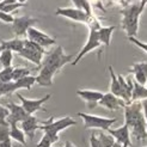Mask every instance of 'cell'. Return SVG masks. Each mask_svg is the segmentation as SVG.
<instances>
[{"label":"cell","mask_w":147,"mask_h":147,"mask_svg":"<svg viewBox=\"0 0 147 147\" xmlns=\"http://www.w3.org/2000/svg\"><path fill=\"white\" fill-rule=\"evenodd\" d=\"M74 60L73 54H66L62 46H56L43 59L40 66V73L36 77V83L40 86H51L54 76L68 62Z\"/></svg>","instance_id":"1"},{"label":"cell","mask_w":147,"mask_h":147,"mask_svg":"<svg viewBox=\"0 0 147 147\" xmlns=\"http://www.w3.org/2000/svg\"><path fill=\"white\" fill-rule=\"evenodd\" d=\"M124 124L129 128V131L136 141L146 140L147 130L141 102H131L129 105L124 107Z\"/></svg>","instance_id":"2"},{"label":"cell","mask_w":147,"mask_h":147,"mask_svg":"<svg viewBox=\"0 0 147 147\" xmlns=\"http://www.w3.org/2000/svg\"><path fill=\"white\" fill-rule=\"evenodd\" d=\"M141 13L142 12L140 11V5L139 4H131L121 11L122 28L124 32L127 34L128 38L136 37L139 31V19H140Z\"/></svg>","instance_id":"3"},{"label":"cell","mask_w":147,"mask_h":147,"mask_svg":"<svg viewBox=\"0 0 147 147\" xmlns=\"http://www.w3.org/2000/svg\"><path fill=\"white\" fill-rule=\"evenodd\" d=\"M87 24H89V28H90L89 38H87V42L84 45V47L82 48V50L79 51V54L74 57V60L72 61V65H73V66H76L87 53H90V51L97 49V48H99V47L102 46V43H100V41H99V37H98V32H97L98 28L100 26L99 22H98L97 19H94V18L91 17L90 22H89Z\"/></svg>","instance_id":"4"},{"label":"cell","mask_w":147,"mask_h":147,"mask_svg":"<svg viewBox=\"0 0 147 147\" xmlns=\"http://www.w3.org/2000/svg\"><path fill=\"white\" fill-rule=\"evenodd\" d=\"M78 116L82 117L86 129H100L107 131L117 121V119H108V117L96 116L85 113H78Z\"/></svg>","instance_id":"5"},{"label":"cell","mask_w":147,"mask_h":147,"mask_svg":"<svg viewBox=\"0 0 147 147\" xmlns=\"http://www.w3.org/2000/svg\"><path fill=\"white\" fill-rule=\"evenodd\" d=\"M40 123H41V126H40L41 130L49 131V133H54V134H59L61 130L77 124V122L69 116L62 117L60 120H54L53 117H50L47 121H40Z\"/></svg>","instance_id":"6"},{"label":"cell","mask_w":147,"mask_h":147,"mask_svg":"<svg viewBox=\"0 0 147 147\" xmlns=\"http://www.w3.org/2000/svg\"><path fill=\"white\" fill-rule=\"evenodd\" d=\"M38 18H34L31 16H20L13 19V23L11 26V31L14 34V36L20 38L22 36H25L28 30L32 28L36 23H38Z\"/></svg>","instance_id":"7"},{"label":"cell","mask_w":147,"mask_h":147,"mask_svg":"<svg viewBox=\"0 0 147 147\" xmlns=\"http://www.w3.org/2000/svg\"><path fill=\"white\" fill-rule=\"evenodd\" d=\"M17 97L20 100L22 107H23V109L26 111V114L28 115H34L36 111H38V110H45L42 108V105L45 104L47 100H49V98L51 97V94L50 93L46 94L45 97H42L40 99H28L24 96H22L20 93H17ZM45 111H46V110H45Z\"/></svg>","instance_id":"8"},{"label":"cell","mask_w":147,"mask_h":147,"mask_svg":"<svg viewBox=\"0 0 147 147\" xmlns=\"http://www.w3.org/2000/svg\"><path fill=\"white\" fill-rule=\"evenodd\" d=\"M26 36H28L26 40L31 41V42H35L36 45L41 46L42 48L49 47V46L55 45V43H56V40H55V38L50 37L49 35L45 34L43 31L38 30V29H36L35 26H32V28L29 29L28 32H26Z\"/></svg>","instance_id":"9"},{"label":"cell","mask_w":147,"mask_h":147,"mask_svg":"<svg viewBox=\"0 0 147 147\" xmlns=\"http://www.w3.org/2000/svg\"><path fill=\"white\" fill-rule=\"evenodd\" d=\"M55 14L57 16H61V17H65V18H68V19H72L74 22H79V23H89L91 17L87 16V14L79 10V9H72V7H60L55 11Z\"/></svg>","instance_id":"10"},{"label":"cell","mask_w":147,"mask_h":147,"mask_svg":"<svg viewBox=\"0 0 147 147\" xmlns=\"http://www.w3.org/2000/svg\"><path fill=\"white\" fill-rule=\"evenodd\" d=\"M107 133H109L111 135L116 142H119L122 145V147H130L131 146V141H130V131L129 128L123 124V126L113 129V128H109L107 130Z\"/></svg>","instance_id":"11"},{"label":"cell","mask_w":147,"mask_h":147,"mask_svg":"<svg viewBox=\"0 0 147 147\" xmlns=\"http://www.w3.org/2000/svg\"><path fill=\"white\" fill-rule=\"evenodd\" d=\"M6 108L9 109V111H10V115H9V117H7V123L9 124H11V123L18 124L19 122L24 121L29 116L26 114V111L23 109V107L18 105V104H16V103H13V102L7 103Z\"/></svg>","instance_id":"12"},{"label":"cell","mask_w":147,"mask_h":147,"mask_svg":"<svg viewBox=\"0 0 147 147\" xmlns=\"http://www.w3.org/2000/svg\"><path fill=\"white\" fill-rule=\"evenodd\" d=\"M77 94L86 102L87 108L93 109L99 103V100L102 99L104 93L100 91H94V90H78Z\"/></svg>","instance_id":"13"},{"label":"cell","mask_w":147,"mask_h":147,"mask_svg":"<svg viewBox=\"0 0 147 147\" xmlns=\"http://www.w3.org/2000/svg\"><path fill=\"white\" fill-rule=\"evenodd\" d=\"M117 79L121 86V99L124 102L126 105L131 103V92H133V80L130 78L124 79L123 76L117 74Z\"/></svg>","instance_id":"14"},{"label":"cell","mask_w":147,"mask_h":147,"mask_svg":"<svg viewBox=\"0 0 147 147\" xmlns=\"http://www.w3.org/2000/svg\"><path fill=\"white\" fill-rule=\"evenodd\" d=\"M41 123L37 120V117H35L34 115H29L24 121L20 122V127L23 133L25 134V136L30 138V140H32L34 136H35V131L40 129Z\"/></svg>","instance_id":"15"},{"label":"cell","mask_w":147,"mask_h":147,"mask_svg":"<svg viewBox=\"0 0 147 147\" xmlns=\"http://www.w3.org/2000/svg\"><path fill=\"white\" fill-rule=\"evenodd\" d=\"M98 104L102 105L103 108L108 109V110H111V111H114V110H119L120 108L126 107V104H124V102L122 99L117 98L116 96H114V94L110 93V92L103 94V97L99 100Z\"/></svg>","instance_id":"16"},{"label":"cell","mask_w":147,"mask_h":147,"mask_svg":"<svg viewBox=\"0 0 147 147\" xmlns=\"http://www.w3.org/2000/svg\"><path fill=\"white\" fill-rule=\"evenodd\" d=\"M129 73H133L134 74L136 83L146 86V84H147V62L146 61L133 63L129 69Z\"/></svg>","instance_id":"17"},{"label":"cell","mask_w":147,"mask_h":147,"mask_svg":"<svg viewBox=\"0 0 147 147\" xmlns=\"http://www.w3.org/2000/svg\"><path fill=\"white\" fill-rule=\"evenodd\" d=\"M18 55L20 57L25 59V60H28V61H30V62H32L35 65H37V66H41V62L43 60V54L40 53V51H37L36 49H32V48H30L29 46H26L25 42H24V48L19 51Z\"/></svg>","instance_id":"18"},{"label":"cell","mask_w":147,"mask_h":147,"mask_svg":"<svg viewBox=\"0 0 147 147\" xmlns=\"http://www.w3.org/2000/svg\"><path fill=\"white\" fill-rule=\"evenodd\" d=\"M116 30V26L113 25V26H99L98 28V37H99V41L102 45H104L107 47L110 46L111 43V37H113V32Z\"/></svg>","instance_id":"19"},{"label":"cell","mask_w":147,"mask_h":147,"mask_svg":"<svg viewBox=\"0 0 147 147\" xmlns=\"http://www.w3.org/2000/svg\"><path fill=\"white\" fill-rule=\"evenodd\" d=\"M0 46L3 47V49H7V50H11L12 53L16 51L18 54L19 51L24 48V40L23 38H13V40H7V41H1L0 42Z\"/></svg>","instance_id":"20"},{"label":"cell","mask_w":147,"mask_h":147,"mask_svg":"<svg viewBox=\"0 0 147 147\" xmlns=\"http://www.w3.org/2000/svg\"><path fill=\"white\" fill-rule=\"evenodd\" d=\"M147 99V87L140 85L135 80L133 82V92H131V102H139Z\"/></svg>","instance_id":"21"},{"label":"cell","mask_w":147,"mask_h":147,"mask_svg":"<svg viewBox=\"0 0 147 147\" xmlns=\"http://www.w3.org/2000/svg\"><path fill=\"white\" fill-rule=\"evenodd\" d=\"M9 126H10V139H13V140L20 142L23 146H26L25 134L23 133V130L18 127V124L11 123V124H9Z\"/></svg>","instance_id":"22"},{"label":"cell","mask_w":147,"mask_h":147,"mask_svg":"<svg viewBox=\"0 0 147 147\" xmlns=\"http://www.w3.org/2000/svg\"><path fill=\"white\" fill-rule=\"evenodd\" d=\"M109 72H110V77H111V84H110V93H113L114 96H116L117 98L121 99V86L119 83V79L117 76L115 74L113 66H109L108 67Z\"/></svg>","instance_id":"23"},{"label":"cell","mask_w":147,"mask_h":147,"mask_svg":"<svg viewBox=\"0 0 147 147\" xmlns=\"http://www.w3.org/2000/svg\"><path fill=\"white\" fill-rule=\"evenodd\" d=\"M57 141H59V134L45 131V134H43L41 141L36 145V147H51Z\"/></svg>","instance_id":"24"},{"label":"cell","mask_w":147,"mask_h":147,"mask_svg":"<svg viewBox=\"0 0 147 147\" xmlns=\"http://www.w3.org/2000/svg\"><path fill=\"white\" fill-rule=\"evenodd\" d=\"M12 60H13V53L11 50L3 49L1 54H0V65L3 66V68H7L12 66Z\"/></svg>","instance_id":"25"},{"label":"cell","mask_w":147,"mask_h":147,"mask_svg":"<svg viewBox=\"0 0 147 147\" xmlns=\"http://www.w3.org/2000/svg\"><path fill=\"white\" fill-rule=\"evenodd\" d=\"M99 144L102 147H111L115 144V139L110 135L109 133H104V131H98V134L96 135Z\"/></svg>","instance_id":"26"},{"label":"cell","mask_w":147,"mask_h":147,"mask_svg":"<svg viewBox=\"0 0 147 147\" xmlns=\"http://www.w3.org/2000/svg\"><path fill=\"white\" fill-rule=\"evenodd\" d=\"M32 69H29L26 67H16L13 68V72H12V82H17V80H20L25 77H29L31 76Z\"/></svg>","instance_id":"27"},{"label":"cell","mask_w":147,"mask_h":147,"mask_svg":"<svg viewBox=\"0 0 147 147\" xmlns=\"http://www.w3.org/2000/svg\"><path fill=\"white\" fill-rule=\"evenodd\" d=\"M72 3L76 6V9L84 11L90 17L92 16V10H91V5L89 3V0H72Z\"/></svg>","instance_id":"28"},{"label":"cell","mask_w":147,"mask_h":147,"mask_svg":"<svg viewBox=\"0 0 147 147\" xmlns=\"http://www.w3.org/2000/svg\"><path fill=\"white\" fill-rule=\"evenodd\" d=\"M12 72H13V67H7V68H3L0 71V82L1 83H10L12 82Z\"/></svg>","instance_id":"29"},{"label":"cell","mask_w":147,"mask_h":147,"mask_svg":"<svg viewBox=\"0 0 147 147\" xmlns=\"http://www.w3.org/2000/svg\"><path fill=\"white\" fill-rule=\"evenodd\" d=\"M9 115H10L9 109L4 105H0V126H9V123H7Z\"/></svg>","instance_id":"30"},{"label":"cell","mask_w":147,"mask_h":147,"mask_svg":"<svg viewBox=\"0 0 147 147\" xmlns=\"http://www.w3.org/2000/svg\"><path fill=\"white\" fill-rule=\"evenodd\" d=\"M23 6H24V4L16 3V4H11V5H6V6L0 7V11H1V12H5V13L11 14L13 11H16V10L20 9V7H23Z\"/></svg>","instance_id":"31"},{"label":"cell","mask_w":147,"mask_h":147,"mask_svg":"<svg viewBox=\"0 0 147 147\" xmlns=\"http://www.w3.org/2000/svg\"><path fill=\"white\" fill-rule=\"evenodd\" d=\"M10 139V126H0V142Z\"/></svg>","instance_id":"32"},{"label":"cell","mask_w":147,"mask_h":147,"mask_svg":"<svg viewBox=\"0 0 147 147\" xmlns=\"http://www.w3.org/2000/svg\"><path fill=\"white\" fill-rule=\"evenodd\" d=\"M133 45H135L136 47H139L140 49H142L144 51H146L147 53V43H145V42H141L140 40H138L136 37H130V38H128Z\"/></svg>","instance_id":"33"},{"label":"cell","mask_w":147,"mask_h":147,"mask_svg":"<svg viewBox=\"0 0 147 147\" xmlns=\"http://www.w3.org/2000/svg\"><path fill=\"white\" fill-rule=\"evenodd\" d=\"M13 19L14 17L11 16L9 13H5V12H1L0 11V20L4 22V23H7V24H12L13 23Z\"/></svg>","instance_id":"34"},{"label":"cell","mask_w":147,"mask_h":147,"mask_svg":"<svg viewBox=\"0 0 147 147\" xmlns=\"http://www.w3.org/2000/svg\"><path fill=\"white\" fill-rule=\"evenodd\" d=\"M90 145H91V147H102V145L99 144L98 139H97V136H96V134H94V133L90 138Z\"/></svg>","instance_id":"35"},{"label":"cell","mask_w":147,"mask_h":147,"mask_svg":"<svg viewBox=\"0 0 147 147\" xmlns=\"http://www.w3.org/2000/svg\"><path fill=\"white\" fill-rule=\"evenodd\" d=\"M142 104V111H144V116H145V121H146V130H147V99L141 102Z\"/></svg>","instance_id":"36"},{"label":"cell","mask_w":147,"mask_h":147,"mask_svg":"<svg viewBox=\"0 0 147 147\" xmlns=\"http://www.w3.org/2000/svg\"><path fill=\"white\" fill-rule=\"evenodd\" d=\"M0 147H12V144H11V139H9V140H6V141L0 142Z\"/></svg>","instance_id":"37"},{"label":"cell","mask_w":147,"mask_h":147,"mask_svg":"<svg viewBox=\"0 0 147 147\" xmlns=\"http://www.w3.org/2000/svg\"><path fill=\"white\" fill-rule=\"evenodd\" d=\"M65 147H76V146L73 145L71 141H66V142H65Z\"/></svg>","instance_id":"38"},{"label":"cell","mask_w":147,"mask_h":147,"mask_svg":"<svg viewBox=\"0 0 147 147\" xmlns=\"http://www.w3.org/2000/svg\"><path fill=\"white\" fill-rule=\"evenodd\" d=\"M111 147H122V145H121V144H119V142H116V141H115V144H114V145H113Z\"/></svg>","instance_id":"39"},{"label":"cell","mask_w":147,"mask_h":147,"mask_svg":"<svg viewBox=\"0 0 147 147\" xmlns=\"http://www.w3.org/2000/svg\"><path fill=\"white\" fill-rule=\"evenodd\" d=\"M28 1V0H17V3H19V4H25Z\"/></svg>","instance_id":"40"},{"label":"cell","mask_w":147,"mask_h":147,"mask_svg":"<svg viewBox=\"0 0 147 147\" xmlns=\"http://www.w3.org/2000/svg\"><path fill=\"white\" fill-rule=\"evenodd\" d=\"M1 51H3V47L0 46V54H1Z\"/></svg>","instance_id":"41"},{"label":"cell","mask_w":147,"mask_h":147,"mask_svg":"<svg viewBox=\"0 0 147 147\" xmlns=\"http://www.w3.org/2000/svg\"><path fill=\"white\" fill-rule=\"evenodd\" d=\"M0 97H1V94H0Z\"/></svg>","instance_id":"42"},{"label":"cell","mask_w":147,"mask_h":147,"mask_svg":"<svg viewBox=\"0 0 147 147\" xmlns=\"http://www.w3.org/2000/svg\"><path fill=\"white\" fill-rule=\"evenodd\" d=\"M146 85H147V84H146Z\"/></svg>","instance_id":"43"},{"label":"cell","mask_w":147,"mask_h":147,"mask_svg":"<svg viewBox=\"0 0 147 147\" xmlns=\"http://www.w3.org/2000/svg\"><path fill=\"white\" fill-rule=\"evenodd\" d=\"M146 147H147V146H146Z\"/></svg>","instance_id":"44"}]
</instances>
